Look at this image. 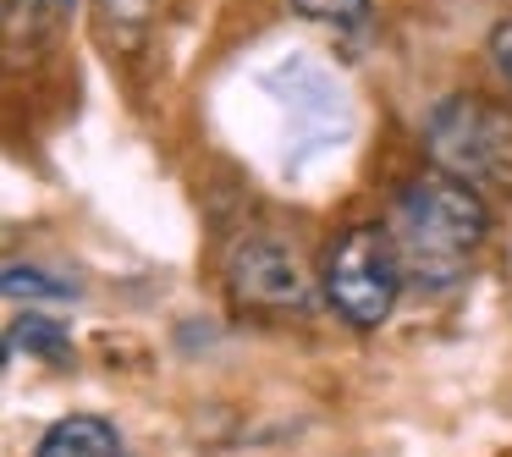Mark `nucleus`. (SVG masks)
I'll return each mask as SVG.
<instances>
[{
    "instance_id": "obj_1",
    "label": "nucleus",
    "mask_w": 512,
    "mask_h": 457,
    "mask_svg": "<svg viewBox=\"0 0 512 457\" xmlns=\"http://www.w3.org/2000/svg\"><path fill=\"white\" fill-rule=\"evenodd\" d=\"M386 226H391V243L402 254L408 281L441 292L463 276L468 259L479 254V243L490 237V210L479 199V188H468L463 177L430 166L397 188Z\"/></svg>"
},
{
    "instance_id": "obj_2",
    "label": "nucleus",
    "mask_w": 512,
    "mask_h": 457,
    "mask_svg": "<svg viewBox=\"0 0 512 457\" xmlns=\"http://www.w3.org/2000/svg\"><path fill=\"white\" fill-rule=\"evenodd\" d=\"M430 166L463 177L479 193L512 199V111L485 94H446L424 116Z\"/></svg>"
},
{
    "instance_id": "obj_3",
    "label": "nucleus",
    "mask_w": 512,
    "mask_h": 457,
    "mask_svg": "<svg viewBox=\"0 0 512 457\" xmlns=\"http://www.w3.org/2000/svg\"><path fill=\"white\" fill-rule=\"evenodd\" d=\"M325 303L342 314L358 331H380L397 309L402 287H408V270L402 254L391 243V226H353L331 243L325 254Z\"/></svg>"
},
{
    "instance_id": "obj_4",
    "label": "nucleus",
    "mask_w": 512,
    "mask_h": 457,
    "mask_svg": "<svg viewBox=\"0 0 512 457\" xmlns=\"http://www.w3.org/2000/svg\"><path fill=\"white\" fill-rule=\"evenodd\" d=\"M226 287H232L237 303L265 309V314H298L314 298L303 259L287 243H276V237H243L232 248V259H226Z\"/></svg>"
},
{
    "instance_id": "obj_5",
    "label": "nucleus",
    "mask_w": 512,
    "mask_h": 457,
    "mask_svg": "<svg viewBox=\"0 0 512 457\" xmlns=\"http://www.w3.org/2000/svg\"><path fill=\"white\" fill-rule=\"evenodd\" d=\"M265 83H270V94H281V105L292 111V138H298V149L331 144V138L347 133V94H342V83H336L325 67H314L309 56L281 61Z\"/></svg>"
},
{
    "instance_id": "obj_6",
    "label": "nucleus",
    "mask_w": 512,
    "mask_h": 457,
    "mask_svg": "<svg viewBox=\"0 0 512 457\" xmlns=\"http://www.w3.org/2000/svg\"><path fill=\"white\" fill-rule=\"evenodd\" d=\"M34 457H122V452H116V430L105 419H94V413H67V419H56L39 435Z\"/></svg>"
},
{
    "instance_id": "obj_7",
    "label": "nucleus",
    "mask_w": 512,
    "mask_h": 457,
    "mask_svg": "<svg viewBox=\"0 0 512 457\" xmlns=\"http://www.w3.org/2000/svg\"><path fill=\"white\" fill-rule=\"evenodd\" d=\"M6 347H12V353H28V358H50V364H61V358L72 353V336L61 331L56 320H45V314H23V320L6 331Z\"/></svg>"
},
{
    "instance_id": "obj_8",
    "label": "nucleus",
    "mask_w": 512,
    "mask_h": 457,
    "mask_svg": "<svg viewBox=\"0 0 512 457\" xmlns=\"http://www.w3.org/2000/svg\"><path fill=\"white\" fill-rule=\"evenodd\" d=\"M292 12L303 23L336 28V34H364L375 23V0H292Z\"/></svg>"
},
{
    "instance_id": "obj_9",
    "label": "nucleus",
    "mask_w": 512,
    "mask_h": 457,
    "mask_svg": "<svg viewBox=\"0 0 512 457\" xmlns=\"http://www.w3.org/2000/svg\"><path fill=\"white\" fill-rule=\"evenodd\" d=\"M6 298L12 303H72L78 298V287H67V281L45 276V270H28V265H6Z\"/></svg>"
},
{
    "instance_id": "obj_10",
    "label": "nucleus",
    "mask_w": 512,
    "mask_h": 457,
    "mask_svg": "<svg viewBox=\"0 0 512 457\" xmlns=\"http://www.w3.org/2000/svg\"><path fill=\"white\" fill-rule=\"evenodd\" d=\"M100 23H105V34H111L122 50H133L138 39H144L149 0H100Z\"/></svg>"
},
{
    "instance_id": "obj_11",
    "label": "nucleus",
    "mask_w": 512,
    "mask_h": 457,
    "mask_svg": "<svg viewBox=\"0 0 512 457\" xmlns=\"http://www.w3.org/2000/svg\"><path fill=\"white\" fill-rule=\"evenodd\" d=\"M72 12H78V0H6V17H12V23L34 17L39 28H61Z\"/></svg>"
},
{
    "instance_id": "obj_12",
    "label": "nucleus",
    "mask_w": 512,
    "mask_h": 457,
    "mask_svg": "<svg viewBox=\"0 0 512 457\" xmlns=\"http://www.w3.org/2000/svg\"><path fill=\"white\" fill-rule=\"evenodd\" d=\"M490 61H496L501 83L512 89V17H507V23H496V28H490Z\"/></svg>"
}]
</instances>
